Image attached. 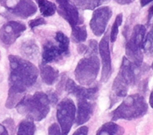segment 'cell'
Instances as JSON below:
<instances>
[{"instance_id": "cell-1", "label": "cell", "mask_w": 153, "mask_h": 135, "mask_svg": "<svg viewBox=\"0 0 153 135\" xmlns=\"http://www.w3.org/2000/svg\"><path fill=\"white\" fill-rule=\"evenodd\" d=\"M8 59L11 70L10 91L22 95L36 82L39 71L33 64L19 56L10 55Z\"/></svg>"}, {"instance_id": "cell-2", "label": "cell", "mask_w": 153, "mask_h": 135, "mask_svg": "<svg viewBox=\"0 0 153 135\" xmlns=\"http://www.w3.org/2000/svg\"><path fill=\"white\" fill-rule=\"evenodd\" d=\"M48 95L42 92H36L33 95L23 97L17 104V111L33 121H41L50 112Z\"/></svg>"}, {"instance_id": "cell-3", "label": "cell", "mask_w": 153, "mask_h": 135, "mask_svg": "<svg viewBox=\"0 0 153 135\" xmlns=\"http://www.w3.org/2000/svg\"><path fill=\"white\" fill-rule=\"evenodd\" d=\"M148 104L145 98L140 94L127 96L118 107L111 112V120H132L140 118L147 114Z\"/></svg>"}, {"instance_id": "cell-4", "label": "cell", "mask_w": 153, "mask_h": 135, "mask_svg": "<svg viewBox=\"0 0 153 135\" xmlns=\"http://www.w3.org/2000/svg\"><path fill=\"white\" fill-rule=\"evenodd\" d=\"M100 70L97 54H87L80 60L75 70V77L82 86H90L95 81Z\"/></svg>"}, {"instance_id": "cell-5", "label": "cell", "mask_w": 153, "mask_h": 135, "mask_svg": "<svg viewBox=\"0 0 153 135\" xmlns=\"http://www.w3.org/2000/svg\"><path fill=\"white\" fill-rule=\"evenodd\" d=\"M145 34V26L137 24L126 44V57L138 67H142L143 63V44Z\"/></svg>"}, {"instance_id": "cell-6", "label": "cell", "mask_w": 153, "mask_h": 135, "mask_svg": "<svg viewBox=\"0 0 153 135\" xmlns=\"http://www.w3.org/2000/svg\"><path fill=\"white\" fill-rule=\"evenodd\" d=\"M76 108L72 99L65 98L58 104L56 116L62 135L69 134L76 120Z\"/></svg>"}, {"instance_id": "cell-7", "label": "cell", "mask_w": 153, "mask_h": 135, "mask_svg": "<svg viewBox=\"0 0 153 135\" xmlns=\"http://www.w3.org/2000/svg\"><path fill=\"white\" fill-rule=\"evenodd\" d=\"M110 34L108 31L104 34L99 44V51L101 58L102 70H101V80L102 82H106L111 75V58L109 49Z\"/></svg>"}, {"instance_id": "cell-8", "label": "cell", "mask_w": 153, "mask_h": 135, "mask_svg": "<svg viewBox=\"0 0 153 135\" xmlns=\"http://www.w3.org/2000/svg\"><path fill=\"white\" fill-rule=\"evenodd\" d=\"M111 16L112 10L108 6L101 7L95 10L90 21L91 29L94 35L101 37L105 32Z\"/></svg>"}, {"instance_id": "cell-9", "label": "cell", "mask_w": 153, "mask_h": 135, "mask_svg": "<svg viewBox=\"0 0 153 135\" xmlns=\"http://www.w3.org/2000/svg\"><path fill=\"white\" fill-rule=\"evenodd\" d=\"M58 3V14L70 24L71 27L82 24L83 20L80 17L77 7L71 0H56Z\"/></svg>"}, {"instance_id": "cell-10", "label": "cell", "mask_w": 153, "mask_h": 135, "mask_svg": "<svg viewBox=\"0 0 153 135\" xmlns=\"http://www.w3.org/2000/svg\"><path fill=\"white\" fill-rule=\"evenodd\" d=\"M26 29L25 24L22 22L16 21L8 22L0 29V38L4 44L10 45L15 43Z\"/></svg>"}, {"instance_id": "cell-11", "label": "cell", "mask_w": 153, "mask_h": 135, "mask_svg": "<svg viewBox=\"0 0 153 135\" xmlns=\"http://www.w3.org/2000/svg\"><path fill=\"white\" fill-rule=\"evenodd\" d=\"M65 91L71 95L75 96L77 99H86L89 101L95 100L99 92L98 87L86 88L83 86L77 85L71 79H68L65 81Z\"/></svg>"}, {"instance_id": "cell-12", "label": "cell", "mask_w": 153, "mask_h": 135, "mask_svg": "<svg viewBox=\"0 0 153 135\" xmlns=\"http://www.w3.org/2000/svg\"><path fill=\"white\" fill-rule=\"evenodd\" d=\"M65 56L68 55L62 50L57 42L56 44L51 41H48L44 44L42 53V64L58 62Z\"/></svg>"}, {"instance_id": "cell-13", "label": "cell", "mask_w": 153, "mask_h": 135, "mask_svg": "<svg viewBox=\"0 0 153 135\" xmlns=\"http://www.w3.org/2000/svg\"><path fill=\"white\" fill-rule=\"evenodd\" d=\"M7 10L17 17L27 19L35 15L37 8L32 0H17L16 4Z\"/></svg>"}, {"instance_id": "cell-14", "label": "cell", "mask_w": 153, "mask_h": 135, "mask_svg": "<svg viewBox=\"0 0 153 135\" xmlns=\"http://www.w3.org/2000/svg\"><path fill=\"white\" fill-rule=\"evenodd\" d=\"M94 104L86 99H78V109L76 123L77 125H82L90 120L94 113Z\"/></svg>"}, {"instance_id": "cell-15", "label": "cell", "mask_w": 153, "mask_h": 135, "mask_svg": "<svg viewBox=\"0 0 153 135\" xmlns=\"http://www.w3.org/2000/svg\"><path fill=\"white\" fill-rule=\"evenodd\" d=\"M40 72L42 81L48 85L54 84L59 77L58 70L47 64L40 65Z\"/></svg>"}, {"instance_id": "cell-16", "label": "cell", "mask_w": 153, "mask_h": 135, "mask_svg": "<svg viewBox=\"0 0 153 135\" xmlns=\"http://www.w3.org/2000/svg\"><path fill=\"white\" fill-rule=\"evenodd\" d=\"M124 133L123 127L113 122H108L98 129L96 135H123Z\"/></svg>"}, {"instance_id": "cell-17", "label": "cell", "mask_w": 153, "mask_h": 135, "mask_svg": "<svg viewBox=\"0 0 153 135\" xmlns=\"http://www.w3.org/2000/svg\"><path fill=\"white\" fill-rule=\"evenodd\" d=\"M21 52L25 57L33 59L36 58L39 54V47L35 41L30 40L22 43L21 46Z\"/></svg>"}, {"instance_id": "cell-18", "label": "cell", "mask_w": 153, "mask_h": 135, "mask_svg": "<svg viewBox=\"0 0 153 135\" xmlns=\"http://www.w3.org/2000/svg\"><path fill=\"white\" fill-rule=\"evenodd\" d=\"M35 131V125L33 120L27 118L19 123L17 135H34Z\"/></svg>"}, {"instance_id": "cell-19", "label": "cell", "mask_w": 153, "mask_h": 135, "mask_svg": "<svg viewBox=\"0 0 153 135\" xmlns=\"http://www.w3.org/2000/svg\"><path fill=\"white\" fill-rule=\"evenodd\" d=\"M76 7L83 10H94L109 0H74Z\"/></svg>"}, {"instance_id": "cell-20", "label": "cell", "mask_w": 153, "mask_h": 135, "mask_svg": "<svg viewBox=\"0 0 153 135\" xmlns=\"http://www.w3.org/2000/svg\"><path fill=\"white\" fill-rule=\"evenodd\" d=\"M37 2L43 17H51L56 13L57 7L54 3L48 0H37Z\"/></svg>"}, {"instance_id": "cell-21", "label": "cell", "mask_w": 153, "mask_h": 135, "mask_svg": "<svg viewBox=\"0 0 153 135\" xmlns=\"http://www.w3.org/2000/svg\"><path fill=\"white\" fill-rule=\"evenodd\" d=\"M87 39V30L86 26H75L72 27L71 40L74 43H81Z\"/></svg>"}, {"instance_id": "cell-22", "label": "cell", "mask_w": 153, "mask_h": 135, "mask_svg": "<svg viewBox=\"0 0 153 135\" xmlns=\"http://www.w3.org/2000/svg\"><path fill=\"white\" fill-rule=\"evenodd\" d=\"M143 51L148 56H153V24L145 38L143 44Z\"/></svg>"}, {"instance_id": "cell-23", "label": "cell", "mask_w": 153, "mask_h": 135, "mask_svg": "<svg viewBox=\"0 0 153 135\" xmlns=\"http://www.w3.org/2000/svg\"><path fill=\"white\" fill-rule=\"evenodd\" d=\"M56 42H58L60 47L62 50L67 55L69 54V44H70V40L68 37L65 36V34L61 32H58L55 37Z\"/></svg>"}, {"instance_id": "cell-24", "label": "cell", "mask_w": 153, "mask_h": 135, "mask_svg": "<svg viewBox=\"0 0 153 135\" xmlns=\"http://www.w3.org/2000/svg\"><path fill=\"white\" fill-rule=\"evenodd\" d=\"M122 19H123V15L122 14H119L117 16L116 19H115L113 25L111 26V33H110V42L111 43L116 42L117 36L119 34V27L121 26L122 23Z\"/></svg>"}, {"instance_id": "cell-25", "label": "cell", "mask_w": 153, "mask_h": 135, "mask_svg": "<svg viewBox=\"0 0 153 135\" xmlns=\"http://www.w3.org/2000/svg\"><path fill=\"white\" fill-rule=\"evenodd\" d=\"M48 135H62L61 130L58 124L53 123L48 128Z\"/></svg>"}, {"instance_id": "cell-26", "label": "cell", "mask_w": 153, "mask_h": 135, "mask_svg": "<svg viewBox=\"0 0 153 135\" xmlns=\"http://www.w3.org/2000/svg\"><path fill=\"white\" fill-rule=\"evenodd\" d=\"M46 22L43 18H37L33 20L30 21L29 22V26L31 29H34L36 26L42 25V24H45Z\"/></svg>"}, {"instance_id": "cell-27", "label": "cell", "mask_w": 153, "mask_h": 135, "mask_svg": "<svg viewBox=\"0 0 153 135\" xmlns=\"http://www.w3.org/2000/svg\"><path fill=\"white\" fill-rule=\"evenodd\" d=\"M88 128L86 126H82L79 127L77 130L75 131L73 135H88Z\"/></svg>"}, {"instance_id": "cell-28", "label": "cell", "mask_w": 153, "mask_h": 135, "mask_svg": "<svg viewBox=\"0 0 153 135\" xmlns=\"http://www.w3.org/2000/svg\"><path fill=\"white\" fill-rule=\"evenodd\" d=\"M14 1H15V0H0V3L7 8V7L10 6Z\"/></svg>"}, {"instance_id": "cell-29", "label": "cell", "mask_w": 153, "mask_h": 135, "mask_svg": "<svg viewBox=\"0 0 153 135\" xmlns=\"http://www.w3.org/2000/svg\"><path fill=\"white\" fill-rule=\"evenodd\" d=\"M152 17H153V5L148 10V16H147V23H148V24L150 22L151 19H152Z\"/></svg>"}, {"instance_id": "cell-30", "label": "cell", "mask_w": 153, "mask_h": 135, "mask_svg": "<svg viewBox=\"0 0 153 135\" xmlns=\"http://www.w3.org/2000/svg\"><path fill=\"white\" fill-rule=\"evenodd\" d=\"M114 1L120 4H129L133 2L134 0H114Z\"/></svg>"}, {"instance_id": "cell-31", "label": "cell", "mask_w": 153, "mask_h": 135, "mask_svg": "<svg viewBox=\"0 0 153 135\" xmlns=\"http://www.w3.org/2000/svg\"><path fill=\"white\" fill-rule=\"evenodd\" d=\"M0 135H9L7 130L2 124H0Z\"/></svg>"}, {"instance_id": "cell-32", "label": "cell", "mask_w": 153, "mask_h": 135, "mask_svg": "<svg viewBox=\"0 0 153 135\" xmlns=\"http://www.w3.org/2000/svg\"><path fill=\"white\" fill-rule=\"evenodd\" d=\"M153 0H140V4H141V7H144L146 5L149 4V3H151Z\"/></svg>"}, {"instance_id": "cell-33", "label": "cell", "mask_w": 153, "mask_h": 135, "mask_svg": "<svg viewBox=\"0 0 153 135\" xmlns=\"http://www.w3.org/2000/svg\"><path fill=\"white\" fill-rule=\"evenodd\" d=\"M149 105H150L151 107L153 109V90H152V92H151L150 95H149Z\"/></svg>"}, {"instance_id": "cell-34", "label": "cell", "mask_w": 153, "mask_h": 135, "mask_svg": "<svg viewBox=\"0 0 153 135\" xmlns=\"http://www.w3.org/2000/svg\"><path fill=\"white\" fill-rule=\"evenodd\" d=\"M151 68H152V70H153V62H152V65H151Z\"/></svg>"}]
</instances>
